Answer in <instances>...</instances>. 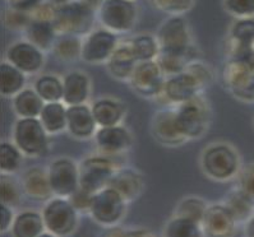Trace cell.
Returning a JSON list of instances; mask_svg holds the SVG:
<instances>
[{
    "instance_id": "obj_12",
    "label": "cell",
    "mask_w": 254,
    "mask_h": 237,
    "mask_svg": "<svg viewBox=\"0 0 254 237\" xmlns=\"http://www.w3.org/2000/svg\"><path fill=\"white\" fill-rule=\"evenodd\" d=\"M166 81V75L162 72L157 60L139 61L135 66L129 84L138 96L144 98L160 97Z\"/></svg>"
},
{
    "instance_id": "obj_38",
    "label": "cell",
    "mask_w": 254,
    "mask_h": 237,
    "mask_svg": "<svg viewBox=\"0 0 254 237\" xmlns=\"http://www.w3.org/2000/svg\"><path fill=\"white\" fill-rule=\"evenodd\" d=\"M207 207H208V203L200 199L199 196H186L179 201L173 216L186 217V218H190L200 223L206 213Z\"/></svg>"
},
{
    "instance_id": "obj_8",
    "label": "cell",
    "mask_w": 254,
    "mask_h": 237,
    "mask_svg": "<svg viewBox=\"0 0 254 237\" xmlns=\"http://www.w3.org/2000/svg\"><path fill=\"white\" fill-rule=\"evenodd\" d=\"M127 204L128 201L118 190L111 186H105L95 192L88 214L97 225L102 227H115L126 216Z\"/></svg>"
},
{
    "instance_id": "obj_50",
    "label": "cell",
    "mask_w": 254,
    "mask_h": 237,
    "mask_svg": "<svg viewBox=\"0 0 254 237\" xmlns=\"http://www.w3.org/2000/svg\"><path fill=\"white\" fill-rule=\"evenodd\" d=\"M87 1H90L91 4H93V5L96 6V8H97V6H99V1H97V0H87Z\"/></svg>"
},
{
    "instance_id": "obj_19",
    "label": "cell",
    "mask_w": 254,
    "mask_h": 237,
    "mask_svg": "<svg viewBox=\"0 0 254 237\" xmlns=\"http://www.w3.org/2000/svg\"><path fill=\"white\" fill-rule=\"evenodd\" d=\"M99 125L93 117L91 106L87 103L68 106L66 108V132L73 138L86 141L93 138Z\"/></svg>"
},
{
    "instance_id": "obj_10",
    "label": "cell",
    "mask_w": 254,
    "mask_h": 237,
    "mask_svg": "<svg viewBox=\"0 0 254 237\" xmlns=\"http://www.w3.org/2000/svg\"><path fill=\"white\" fill-rule=\"evenodd\" d=\"M175 114L180 132L188 141L199 139L206 134L209 125V107L202 95L175 106Z\"/></svg>"
},
{
    "instance_id": "obj_6",
    "label": "cell",
    "mask_w": 254,
    "mask_h": 237,
    "mask_svg": "<svg viewBox=\"0 0 254 237\" xmlns=\"http://www.w3.org/2000/svg\"><path fill=\"white\" fill-rule=\"evenodd\" d=\"M120 156L100 153L87 157L79 163V186L87 191L97 192L108 186L118 168L123 167L117 161Z\"/></svg>"
},
{
    "instance_id": "obj_16",
    "label": "cell",
    "mask_w": 254,
    "mask_h": 237,
    "mask_svg": "<svg viewBox=\"0 0 254 237\" xmlns=\"http://www.w3.org/2000/svg\"><path fill=\"white\" fill-rule=\"evenodd\" d=\"M5 60L9 61L27 75L36 74L44 68L46 61L45 51L31 44L27 40L15 41L8 47Z\"/></svg>"
},
{
    "instance_id": "obj_33",
    "label": "cell",
    "mask_w": 254,
    "mask_h": 237,
    "mask_svg": "<svg viewBox=\"0 0 254 237\" xmlns=\"http://www.w3.org/2000/svg\"><path fill=\"white\" fill-rule=\"evenodd\" d=\"M197 51L195 47L191 48L190 51L184 52V54H166V52H160L156 60L159 61L162 72L166 77L182 73L188 68L191 61L197 60Z\"/></svg>"
},
{
    "instance_id": "obj_42",
    "label": "cell",
    "mask_w": 254,
    "mask_h": 237,
    "mask_svg": "<svg viewBox=\"0 0 254 237\" xmlns=\"http://www.w3.org/2000/svg\"><path fill=\"white\" fill-rule=\"evenodd\" d=\"M238 188L254 207V163L243 166L238 175Z\"/></svg>"
},
{
    "instance_id": "obj_22",
    "label": "cell",
    "mask_w": 254,
    "mask_h": 237,
    "mask_svg": "<svg viewBox=\"0 0 254 237\" xmlns=\"http://www.w3.org/2000/svg\"><path fill=\"white\" fill-rule=\"evenodd\" d=\"M63 102L66 106L87 103L91 95V79L81 70H73L64 75Z\"/></svg>"
},
{
    "instance_id": "obj_21",
    "label": "cell",
    "mask_w": 254,
    "mask_h": 237,
    "mask_svg": "<svg viewBox=\"0 0 254 237\" xmlns=\"http://www.w3.org/2000/svg\"><path fill=\"white\" fill-rule=\"evenodd\" d=\"M22 188L24 195L32 200L48 201L54 195L49 180L48 170L41 167H32L22 175Z\"/></svg>"
},
{
    "instance_id": "obj_36",
    "label": "cell",
    "mask_w": 254,
    "mask_h": 237,
    "mask_svg": "<svg viewBox=\"0 0 254 237\" xmlns=\"http://www.w3.org/2000/svg\"><path fill=\"white\" fill-rule=\"evenodd\" d=\"M164 236L168 237H202L200 223L186 217L173 216L164 228Z\"/></svg>"
},
{
    "instance_id": "obj_39",
    "label": "cell",
    "mask_w": 254,
    "mask_h": 237,
    "mask_svg": "<svg viewBox=\"0 0 254 237\" xmlns=\"http://www.w3.org/2000/svg\"><path fill=\"white\" fill-rule=\"evenodd\" d=\"M12 174H1L0 176V203L14 208L21 203L23 195L22 184L15 181Z\"/></svg>"
},
{
    "instance_id": "obj_15",
    "label": "cell",
    "mask_w": 254,
    "mask_h": 237,
    "mask_svg": "<svg viewBox=\"0 0 254 237\" xmlns=\"http://www.w3.org/2000/svg\"><path fill=\"white\" fill-rule=\"evenodd\" d=\"M151 133L155 141L165 147H180L188 142L177 123L175 106L162 108L151 119Z\"/></svg>"
},
{
    "instance_id": "obj_46",
    "label": "cell",
    "mask_w": 254,
    "mask_h": 237,
    "mask_svg": "<svg viewBox=\"0 0 254 237\" xmlns=\"http://www.w3.org/2000/svg\"><path fill=\"white\" fill-rule=\"evenodd\" d=\"M8 8L22 10V12H32L36 6H39L45 0H4Z\"/></svg>"
},
{
    "instance_id": "obj_43",
    "label": "cell",
    "mask_w": 254,
    "mask_h": 237,
    "mask_svg": "<svg viewBox=\"0 0 254 237\" xmlns=\"http://www.w3.org/2000/svg\"><path fill=\"white\" fill-rule=\"evenodd\" d=\"M31 14L27 12L13 9V8H6L3 14V22L5 27L10 30L23 31L27 27V24L31 22Z\"/></svg>"
},
{
    "instance_id": "obj_48",
    "label": "cell",
    "mask_w": 254,
    "mask_h": 237,
    "mask_svg": "<svg viewBox=\"0 0 254 237\" xmlns=\"http://www.w3.org/2000/svg\"><path fill=\"white\" fill-rule=\"evenodd\" d=\"M126 236H150V235H153L152 232L147 231V228H138V231H133L130 230L129 232H124Z\"/></svg>"
},
{
    "instance_id": "obj_9",
    "label": "cell",
    "mask_w": 254,
    "mask_h": 237,
    "mask_svg": "<svg viewBox=\"0 0 254 237\" xmlns=\"http://www.w3.org/2000/svg\"><path fill=\"white\" fill-rule=\"evenodd\" d=\"M160 52L184 54L194 48L190 28L184 15H169L156 32Z\"/></svg>"
},
{
    "instance_id": "obj_34",
    "label": "cell",
    "mask_w": 254,
    "mask_h": 237,
    "mask_svg": "<svg viewBox=\"0 0 254 237\" xmlns=\"http://www.w3.org/2000/svg\"><path fill=\"white\" fill-rule=\"evenodd\" d=\"M82 37L74 35H59L51 52L57 59L63 61H73L81 59Z\"/></svg>"
},
{
    "instance_id": "obj_13",
    "label": "cell",
    "mask_w": 254,
    "mask_h": 237,
    "mask_svg": "<svg viewBox=\"0 0 254 237\" xmlns=\"http://www.w3.org/2000/svg\"><path fill=\"white\" fill-rule=\"evenodd\" d=\"M204 86L191 72L186 69L178 74L166 77L161 96L171 106H178L202 95Z\"/></svg>"
},
{
    "instance_id": "obj_31",
    "label": "cell",
    "mask_w": 254,
    "mask_h": 237,
    "mask_svg": "<svg viewBox=\"0 0 254 237\" xmlns=\"http://www.w3.org/2000/svg\"><path fill=\"white\" fill-rule=\"evenodd\" d=\"M222 203L230 210L238 225H244L254 214L253 204L238 186L225 196Z\"/></svg>"
},
{
    "instance_id": "obj_26",
    "label": "cell",
    "mask_w": 254,
    "mask_h": 237,
    "mask_svg": "<svg viewBox=\"0 0 254 237\" xmlns=\"http://www.w3.org/2000/svg\"><path fill=\"white\" fill-rule=\"evenodd\" d=\"M108 186L118 190L129 203V201L135 200L143 191V179L132 168L120 167L111 177Z\"/></svg>"
},
{
    "instance_id": "obj_18",
    "label": "cell",
    "mask_w": 254,
    "mask_h": 237,
    "mask_svg": "<svg viewBox=\"0 0 254 237\" xmlns=\"http://www.w3.org/2000/svg\"><path fill=\"white\" fill-rule=\"evenodd\" d=\"M200 226L203 236L229 237L235 235L238 223L224 203H216L208 204Z\"/></svg>"
},
{
    "instance_id": "obj_25",
    "label": "cell",
    "mask_w": 254,
    "mask_h": 237,
    "mask_svg": "<svg viewBox=\"0 0 254 237\" xmlns=\"http://www.w3.org/2000/svg\"><path fill=\"white\" fill-rule=\"evenodd\" d=\"M24 40L36 45L42 51H51L54 47L59 33L55 28L54 23L50 21H41V19H31L27 27L23 31Z\"/></svg>"
},
{
    "instance_id": "obj_29",
    "label": "cell",
    "mask_w": 254,
    "mask_h": 237,
    "mask_svg": "<svg viewBox=\"0 0 254 237\" xmlns=\"http://www.w3.org/2000/svg\"><path fill=\"white\" fill-rule=\"evenodd\" d=\"M13 110L19 117H39L45 101L35 88H24L12 98Z\"/></svg>"
},
{
    "instance_id": "obj_44",
    "label": "cell",
    "mask_w": 254,
    "mask_h": 237,
    "mask_svg": "<svg viewBox=\"0 0 254 237\" xmlns=\"http://www.w3.org/2000/svg\"><path fill=\"white\" fill-rule=\"evenodd\" d=\"M93 195L95 194L87 191V190L79 186L68 199L79 213H90Z\"/></svg>"
},
{
    "instance_id": "obj_17",
    "label": "cell",
    "mask_w": 254,
    "mask_h": 237,
    "mask_svg": "<svg viewBox=\"0 0 254 237\" xmlns=\"http://www.w3.org/2000/svg\"><path fill=\"white\" fill-rule=\"evenodd\" d=\"M93 139L100 153L109 156H122L133 145L132 133L122 124L114 126H100Z\"/></svg>"
},
{
    "instance_id": "obj_11",
    "label": "cell",
    "mask_w": 254,
    "mask_h": 237,
    "mask_svg": "<svg viewBox=\"0 0 254 237\" xmlns=\"http://www.w3.org/2000/svg\"><path fill=\"white\" fill-rule=\"evenodd\" d=\"M119 35L108 28L101 27L91 31L82 42L81 60L97 65L106 63L119 45Z\"/></svg>"
},
{
    "instance_id": "obj_35",
    "label": "cell",
    "mask_w": 254,
    "mask_h": 237,
    "mask_svg": "<svg viewBox=\"0 0 254 237\" xmlns=\"http://www.w3.org/2000/svg\"><path fill=\"white\" fill-rule=\"evenodd\" d=\"M138 61L156 60L160 55V45L156 36L142 33L128 40Z\"/></svg>"
},
{
    "instance_id": "obj_51",
    "label": "cell",
    "mask_w": 254,
    "mask_h": 237,
    "mask_svg": "<svg viewBox=\"0 0 254 237\" xmlns=\"http://www.w3.org/2000/svg\"><path fill=\"white\" fill-rule=\"evenodd\" d=\"M253 50H254V42H253Z\"/></svg>"
},
{
    "instance_id": "obj_27",
    "label": "cell",
    "mask_w": 254,
    "mask_h": 237,
    "mask_svg": "<svg viewBox=\"0 0 254 237\" xmlns=\"http://www.w3.org/2000/svg\"><path fill=\"white\" fill-rule=\"evenodd\" d=\"M10 234L14 237L45 236L46 227L42 213L36 210H22L15 214Z\"/></svg>"
},
{
    "instance_id": "obj_7",
    "label": "cell",
    "mask_w": 254,
    "mask_h": 237,
    "mask_svg": "<svg viewBox=\"0 0 254 237\" xmlns=\"http://www.w3.org/2000/svg\"><path fill=\"white\" fill-rule=\"evenodd\" d=\"M137 19L138 8L134 0H101L97 6V21L101 27L118 35L130 32Z\"/></svg>"
},
{
    "instance_id": "obj_20",
    "label": "cell",
    "mask_w": 254,
    "mask_h": 237,
    "mask_svg": "<svg viewBox=\"0 0 254 237\" xmlns=\"http://www.w3.org/2000/svg\"><path fill=\"white\" fill-rule=\"evenodd\" d=\"M139 61L137 60L129 41H120L115 51L111 54L109 60L105 63L109 74L118 81L128 82L134 72L135 66Z\"/></svg>"
},
{
    "instance_id": "obj_37",
    "label": "cell",
    "mask_w": 254,
    "mask_h": 237,
    "mask_svg": "<svg viewBox=\"0 0 254 237\" xmlns=\"http://www.w3.org/2000/svg\"><path fill=\"white\" fill-rule=\"evenodd\" d=\"M22 150L14 142H1L0 144V171L1 174H14L19 170L23 161Z\"/></svg>"
},
{
    "instance_id": "obj_47",
    "label": "cell",
    "mask_w": 254,
    "mask_h": 237,
    "mask_svg": "<svg viewBox=\"0 0 254 237\" xmlns=\"http://www.w3.org/2000/svg\"><path fill=\"white\" fill-rule=\"evenodd\" d=\"M244 235L248 237H254V214L244 223Z\"/></svg>"
},
{
    "instance_id": "obj_41",
    "label": "cell",
    "mask_w": 254,
    "mask_h": 237,
    "mask_svg": "<svg viewBox=\"0 0 254 237\" xmlns=\"http://www.w3.org/2000/svg\"><path fill=\"white\" fill-rule=\"evenodd\" d=\"M224 9L234 18L254 17V0H224Z\"/></svg>"
},
{
    "instance_id": "obj_28",
    "label": "cell",
    "mask_w": 254,
    "mask_h": 237,
    "mask_svg": "<svg viewBox=\"0 0 254 237\" xmlns=\"http://www.w3.org/2000/svg\"><path fill=\"white\" fill-rule=\"evenodd\" d=\"M26 73L10 64L8 60L0 64V95L6 98H13L17 93L26 88Z\"/></svg>"
},
{
    "instance_id": "obj_14",
    "label": "cell",
    "mask_w": 254,
    "mask_h": 237,
    "mask_svg": "<svg viewBox=\"0 0 254 237\" xmlns=\"http://www.w3.org/2000/svg\"><path fill=\"white\" fill-rule=\"evenodd\" d=\"M49 180L55 196L69 198L79 188V165L73 159L58 158L48 168Z\"/></svg>"
},
{
    "instance_id": "obj_3",
    "label": "cell",
    "mask_w": 254,
    "mask_h": 237,
    "mask_svg": "<svg viewBox=\"0 0 254 237\" xmlns=\"http://www.w3.org/2000/svg\"><path fill=\"white\" fill-rule=\"evenodd\" d=\"M200 167L207 177L215 181H230L242 170L238 150L227 143H213L202 152Z\"/></svg>"
},
{
    "instance_id": "obj_30",
    "label": "cell",
    "mask_w": 254,
    "mask_h": 237,
    "mask_svg": "<svg viewBox=\"0 0 254 237\" xmlns=\"http://www.w3.org/2000/svg\"><path fill=\"white\" fill-rule=\"evenodd\" d=\"M66 108L68 106L63 101L45 102L39 117L50 135L59 134L66 130Z\"/></svg>"
},
{
    "instance_id": "obj_23",
    "label": "cell",
    "mask_w": 254,
    "mask_h": 237,
    "mask_svg": "<svg viewBox=\"0 0 254 237\" xmlns=\"http://www.w3.org/2000/svg\"><path fill=\"white\" fill-rule=\"evenodd\" d=\"M254 42V17L236 18L229 30L227 52L229 57L253 48Z\"/></svg>"
},
{
    "instance_id": "obj_45",
    "label": "cell",
    "mask_w": 254,
    "mask_h": 237,
    "mask_svg": "<svg viewBox=\"0 0 254 237\" xmlns=\"http://www.w3.org/2000/svg\"><path fill=\"white\" fill-rule=\"evenodd\" d=\"M15 214L13 213V208L9 205L0 203V232L4 234L6 230H10L14 221Z\"/></svg>"
},
{
    "instance_id": "obj_4",
    "label": "cell",
    "mask_w": 254,
    "mask_h": 237,
    "mask_svg": "<svg viewBox=\"0 0 254 237\" xmlns=\"http://www.w3.org/2000/svg\"><path fill=\"white\" fill-rule=\"evenodd\" d=\"M49 135L40 117H18L13 126V142L30 158H42L48 154Z\"/></svg>"
},
{
    "instance_id": "obj_5",
    "label": "cell",
    "mask_w": 254,
    "mask_h": 237,
    "mask_svg": "<svg viewBox=\"0 0 254 237\" xmlns=\"http://www.w3.org/2000/svg\"><path fill=\"white\" fill-rule=\"evenodd\" d=\"M48 236L65 237L74 234L79 222V212L68 198L53 196L41 210Z\"/></svg>"
},
{
    "instance_id": "obj_32",
    "label": "cell",
    "mask_w": 254,
    "mask_h": 237,
    "mask_svg": "<svg viewBox=\"0 0 254 237\" xmlns=\"http://www.w3.org/2000/svg\"><path fill=\"white\" fill-rule=\"evenodd\" d=\"M33 88L40 95L45 102H57L63 101L64 84L63 79H60L58 75L44 74L33 83Z\"/></svg>"
},
{
    "instance_id": "obj_1",
    "label": "cell",
    "mask_w": 254,
    "mask_h": 237,
    "mask_svg": "<svg viewBox=\"0 0 254 237\" xmlns=\"http://www.w3.org/2000/svg\"><path fill=\"white\" fill-rule=\"evenodd\" d=\"M97 8L87 0H69L58 5L54 26L59 35L86 37L93 30Z\"/></svg>"
},
{
    "instance_id": "obj_24",
    "label": "cell",
    "mask_w": 254,
    "mask_h": 237,
    "mask_svg": "<svg viewBox=\"0 0 254 237\" xmlns=\"http://www.w3.org/2000/svg\"><path fill=\"white\" fill-rule=\"evenodd\" d=\"M93 117L100 126H114L122 124L127 114L126 105L119 99L101 97L91 105Z\"/></svg>"
},
{
    "instance_id": "obj_2",
    "label": "cell",
    "mask_w": 254,
    "mask_h": 237,
    "mask_svg": "<svg viewBox=\"0 0 254 237\" xmlns=\"http://www.w3.org/2000/svg\"><path fill=\"white\" fill-rule=\"evenodd\" d=\"M222 81L227 91L242 102H254V50L248 54L229 57L222 69Z\"/></svg>"
},
{
    "instance_id": "obj_40",
    "label": "cell",
    "mask_w": 254,
    "mask_h": 237,
    "mask_svg": "<svg viewBox=\"0 0 254 237\" xmlns=\"http://www.w3.org/2000/svg\"><path fill=\"white\" fill-rule=\"evenodd\" d=\"M153 5L169 15H183L193 8L194 0H152Z\"/></svg>"
},
{
    "instance_id": "obj_49",
    "label": "cell",
    "mask_w": 254,
    "mask_h": 237,
    "mask_svg": "<svg viewBox=\"0 0 254 237\" xmlns=\"http://www.w3.org/2000/svg\"><path fill=\"white\" fill-rule=\"evenodd\" d=\"M48 1H50V3L55 4V5H62V4L66 3V1H69V0H48Z\"/></svg>"
}]
</instances>
